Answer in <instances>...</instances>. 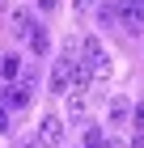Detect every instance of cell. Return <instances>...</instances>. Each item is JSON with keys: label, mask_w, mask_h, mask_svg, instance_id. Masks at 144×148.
Here are the masks:
<instances>
[{"label": "cell", "mask_w": 144, "mask_h": 148, "mask_svg": "<svg viewBox=\"0 0 144 148\" xmlns=\"http://www.w3.org/2000/svg\"><path fill=\"white\" fill-rule=\"evenodd\" d=\"M25 42H30L34 55H47V51H51V34H47V25H34V34L25 38Z\"/></svg>", "instance_id": "cell-9"}, {"label": "cell", "mask_w": 144, "mask_h": 148, "mask_svg": "<svg viewBox=\"0 0 144 148\" xmlns=\"http://www.w3.org/2000/svg\"><path fill=\"white\" fill-rule=\"evenodd\" d=\"M106 119H110V127H127V119H132V102H127V97H110Z\"/></svg>", "instance_id": "cell-5"}, {"label": "cell", "mask_w": 144, "mask_h": 148, "mask_svg": "<svg viewBox=\"0 0 144 148\" xmlns=\"http://www.w3.org/2000/svg\"><path fill=\"white\" fill-rule=\"evenodd\" d=\"M21 148H38V144H21Z\"/></svg>", "instance_id": "cell-17"}, {"label": "cell", "mask_w": 144, "mask_h": 148, "mask_svg": "<svg viewBox=\"0 0 144 148\" xmlns=\"http://www.w3.org/2000/svg\"><path fill=\"white\" fill-rule=\"evenodd\" d=\"M55 4H59V0H38V9H47V13L55 9Z\"/></svg>", "instance_id": "cell-16"}, {"label": "cell", "mask_w": 144, "mask_h": 148, "mask_svg": "<svg viewBox=\"0 0 144 148\" xmlns=\"http://www.w3.org/2000/svg\"><path fill=\"white\" fill-rule=\"evenodd\" d=\"M98 21L106 25V30H114V25H119V9H114V4H106V9H98Z\"/></svg>", "instance_id": "cell-11"}, {"label": "cell", "mask_w": 144, "mask_h": 148, "mask_svg": "<svg viewBox=\"0 0 144 148\" xmlns=\"http://www.w3.org/2000/svg\"><path fill=\"white\" fill-rule=\"evenodd\" d=\"M102 148H127V140H119V136H114V140H106Z\"/></svg>", "instance_id": "cell-14"}, {"label": "cell", "mask_w": 144, "mask_h": 148, "mask_svg": "<svg viewBox=\"0 0 144 148\" xmlns=\"http://www.w3.org/2000/svg\"><path fill=\"white\" fill-rule=\"evenodd\" d=\"M34 97V72H21V80L17 85H4V97H0V106L4 110H25Z\"/></svg>", "instance_id": "cell-2"}, {"label": "cell", "mask_w": 144, "mask_h": 148, "mask_svg": "<svg viewBox=\"0 0 144 148\" xmlns=\"http://www.w3.org/2000/svg\"><path fill=\"white\" fill-rule=\"evenodd\" d=\"M85 110H89V93L68 89V119H85Z\"/></svg>", "instance_id": "cell-7"}, {"label": "cell", "mask_w": 144, "mask_h": 148, "mask_svg": "<svg viewBox=\"0 0 144 148\" xmlns=\"http://www.w3.org/2000/svg\"><path fill=\"white\" fill-rule=\"evenodd\" d=\"M81 55H85V68L93 72V80H106V76H110V55H106V47H102L98 34H85V38H81Z\"/></svg>", "instance_id": "cell-1"}, {"label": "cell", "mask_w": 144, "mask_h": 148, "mask_svg": "<svg viewBox=\"0 0 144 148\" xmlns=\"http://www.w3.org/2000/svg\"><path fill=\"white\" fill-rule=\"evenodd\" d=\"M132 127L144 136V102H136V106H132Z\"/></svg>", "instance_id": "cell-12"}, {"label": "cell", "mask_w": 144, "mask_h": 148, "mask_svg": "<svg viewBox=\"0 0 144 148\" xmlns=\"http://www.w3.org/2000/svg\"><path fill=\"white\" fill-rule=\"evenodd\" d=\"M0 76L9 80V85H17L21 80V55H4L0 59Z\"/></svg>", "instance_id": "cell-8"}, {"label": "cell", "mask_w": 144, "mask_h": 148, "mask_svg": "<svg viewBox=\"0 0 144 148\" xmlns=\"http://www.w3.org/2000/svg\"><path fill=\"white\" fill-rule=\"evenodd\" d=\"M9 25H13V38H30L34 34V13L30 9H13V17H9Z\"/></svg>", "instance_id": "cell-4"}, {"label": "cell", "mask_w": 144, "mask_h": 148, "mask_svg": "<svg viewBox=\"0 0 144 148\" xmlns=\"http://www.w3.org/2000/svg\"><path fill=\"white\" fill-rule=\"evenodd\" d=\"M68 72H72V64H64V59L51 68V93H68L72 89V76H68Z\"/></svg>", "instance_id": "cell-6"}, {"label": "cell", "mask_w": 144, "mask_h": 148, "mask_svg": "<svg viewBox=\"0 0 144 148\" xmlns=\"http://www.w3.org/2000/svg\"><path fill=\"white\" fill-rule=\"evenodd\" d=\"M0 131H9V110L0 106Z\"/></svg>", "instance_id": "cell-15"}, {"label": "cell", "mask_w": 144, "mask_h": 148, "mask_svg": "<svg viewBox=\"0 0 144 148\" xmlns=\"http://www.w3.org/2000/svg\"><path fill=\"white\" fill-rule=\"evenodd\" d=\"M102 144H106L102 127H85V140H81V148H102Z\"/></svg>", "instance_id": "cell-10"}, {"label": "cell", "mask_w": 144, "mask_h": 148, "mask_svg": "<svg viewBox=\"0 0 144 148\" xmlns=\"http://www.w3.org/2000/svg\"><path fill=\"white\" fill-rule=\"evenodd\" d=\"M72 9H76V17H89V13L98 9V0H72Z\"/></svg>", "instance_id": "cell-13"}, {"label": "cell", "mask_w": 144, "mask_h": 148, "mask_svg": "<svg viewBox=\"0 0 144 148\" xmlns=\"http://www.w3.org/2000/svg\"><path fill=\"white\" fill-rule=\"evenodd\" d=\"M34 144H38V148H59V144H64V119H59V114H47L43 123H38Z\"/></svg>", "instance_id": "cell-3"}]
</instances>
